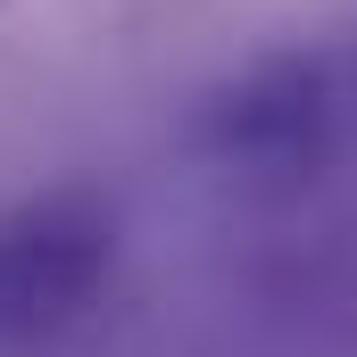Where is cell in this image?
Wrapping results in <instances>:
<instances>
[{"instance_id": "1", "label": "cell", "mask_w": 357, "mask_h": 357, "mask_svg": "<svg viewBox=\"0 0 357 357\" xmlns=\"http://www.w3.org/2000/svg\"><path fill=\"white\" fill-rule=\"evenodd\" d=\"M357 133V50L299 42L208 84L183 116V150L241 191H307Z\"/></svg>"}, {"instance_id": "2", "label": "cell", "mask_w": 357, "mask_h": 357, "mask_svg": "<svg viewBox=\"0 0 357 357\" xmlns=\"http://www.w3.org/2000/svg\"><path fill=\"white\" fill-rule=\"evenodd\" d=\"M116 274V208L91 183H50L0 208V349L59 341Z\"/></svg>"}]
</instances>
